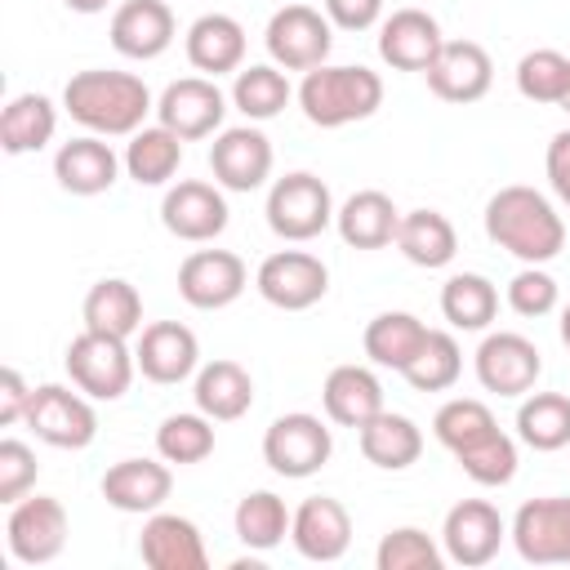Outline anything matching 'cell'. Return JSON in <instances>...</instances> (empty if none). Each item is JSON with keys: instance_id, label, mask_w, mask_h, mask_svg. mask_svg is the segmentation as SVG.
<instances>
[{"instance_id": "cell-52", "label": "cell", "mask_w": 570, "mask_h": 570, "mask_svg": "<svg viewBox=\"0 0 570 570\" xmlns=\"http://www.w3.org/2000/svg\"><path fill=\"white\" fill-rule=\"evenodd\" d=\"M561 343H566V347H570V303H566V307H561Z\"/></svg>"}, {"instance_id": "cell-53", "label": "cell", "mask_w": 570, "mask_h": 570, "mask_svg": "<svg viewBox=\"0 0 570 570\" xmlns=\"http://www.w3.org/2000/svg\"><path fill=\"white\" fill-rule=\"evenodd\" d=\"M561 111H570V89H566V102H561Z\"/></svg>"}, {"instance_id": "cell-10", "label": "cell", "mask_w": 570, "mask_h": 570, "mask_svg": "<svg viewBox=\"0 0 570 570\" xmlns=\"http://www.w3.org/2000/svg\"><path fill=\"white\" fill-rule=\"evenodd\" d=\"M254 289L281 312H307L330 294V267L307 249H276L258 263Z\"/></svg>"}, {"instance_id": "cell-1", "label": "cell", "mask_w": 570, "mask_h": 570, "mask_svg": "<svg viewBox=\"0 0 570 570\" xmlns=\"http://www.w3.org/2000/svg\"><path fill=\"white\" fill-rule=\"evenodd\" d=\"M62 111L102 138H129L147 125V111H156L151 89L134 71H76L62 89Z\"/></svg>"}, {"instance_id": "cell-4", "label": "cell", "mask_w": 570, "mask_h": 570, "mask_svg": "<svg viewBox=\"0 0 570 570\" xmlns=\"http://www.w3.org/2000/svg\"><path fill=\"white\" fill-rule=\"evenodd\" d=\"M263 214H267V227L281 240L303 245V240H316L334 223L338 209H334V196H330L325 178H316L307 169H294V174H285V178H276L267 187Z\"/></svg>"}, {"instance_id": "cell-12", "label": "cell", "mask_w": 570, "mask_h": 570, "mask_svg": "<svg viewBox=\"0 0 570 570\" xmlns=\"http://www.w3.org/2000/svg\"><path fill=\"white\" fill-rule=\"evenodd\" d=\"M227 196L218 183H205V178H178L165 200H160V223L169 236L187 240V245H209L227 232Z\"/></svg>"}, {"instance_id": "cell-11", "label": "cell", "mask_w": 570, "mask_h": 570, "mask_svg": "<svg viewBox=\"0 0 570 570\" xmlns=\"http://www.w3.org/2000/svg\"><path fill=\"white\" fill-rule=\"evenodd\" d=\"M508 539L530 566H570V499L543 494L525 499L508 525Z\"/></svg>"}, {"instance_id": "cell-20", "label": "cell", "mask_w": 570, "mask_h": 570, "mask_svg": "<svg viewBox=\"0 0 570 570\" xmlns=\"http://www.w3.org/2000/svg\"><path fill=\"white\" fill-rule=\"evenodd\" d=\"M107 36H111V49L120 58L151 62L174 45L178 22H174V9L165 0H125V4H116Z\"/></svg>"}, {"instance_id": "cell-26", "label": "cell", "mask_w": 570, "mask_h": 570, "mask_svg": "<svg viewBox=\"0 0 570 570\" xmlns=\"http://www.w3.org/2000/svg\"><path fill=\"white\" fill-rule=\"evenodd\" d=\"M191 401L214 423H236L254 410V379L240 361L218 356V361H209L191 374Z\"/></svg>"}, {"instance_id": "cell-47", "label": "cell", "mask_w": 570, "mask_h": 570, "mask_svg": "<svg viewBox=\"0 0 570 570\" xmlns=\"http://www.w3.org/2000/svg\"><path fill=\"white\" fill-rule=\"evenodd\" d=\"M36 472H40L36 450L18 436H4L0 441V503H18L22 494H31Z\"/></svg>"}, {"instance_id": "cell-25", "label": "cell", "mask_w": 570, "mask_h": 570, "mask_svg": "<svg viewBox=\"0 0 570 570\" xmlns=\"http://www.w3.org/2000/svg\"><path fill=\"white\" fill-rule=\"evenodd\" d=\"M441 45H445L441 22L428 9H396L379 22V58L392 71H428Z\"/></svg>"}, {"instance_id": "cell-48", "label": "cell", "mask_w": 570, "mask_h": 570, "mask_svg": "<svg viewBox=\"0 0 570 570\" xmlns=\"http://www.w3.org/2000/svg\"><path fill=\"white\" fill-rule=\"evenodd\" d=\"M325 18L338 31H370L383 18V0H325Z\"/></svg>"}, {"instance_id": "cell-33", "label": "cell", "mask_w": 570, "mask_h": 570, "mask_svg": "<svg viewBox=\"0 0 570 570\" xmlns=\"http://www.w3.org/2000/svg\"><path fill=\"white\" fill-rule=\"evenodd\" d=\"M58 134V107L53 98L45 94H18L4 102L0 111V147L9 156H27V151H40L49 147Z\"/></svg>"}, {"instance_id": "cell-27", "label": "cell", "mask_w": 570, "mask_h": 570, "mask_svg": "<svg viewBox=\"0 0 570 570\" xmlns=\"http://www.w3.org/2000/svg\"><path fill=\"white\" fill-rule=\"evenodd\" d=\"M245 27L232 18V13H200L191 27H187V62L200 71V76H227V71H240L245 67Z\"/></svg>"}, {"instance_id": "cell-32", "label": "cell", "mask_w": 570, "mask_h": 570, "mask_svg": "<svg viewBox=\"0 0 570 570\" xmlns=\"http://www.w3.org/2000/svg\"><path fill=\"white\" fill-rule=\"evenodd\" d=\"M80 316H85V330L94 334L134 338L142 330V294L125 276H102L98 285H89Z\"/></svg>"}, {"instance_id": "cell-49", "label": "cell", "mask_w": 570, "mask_h": 570, "mask_svg": "<svg viewBox=\"0 0 570 570\" xmlns=\"http://www.w3.org/2000/svg\"><path fill=\"white\" fill-rule=\"evenodd\" d=\"M543 169H548V187H552V196L570 209V129H557V134H552L548 156H543Z\"/></svg>"}, {"instance_id": "cell-31", "label": "cell", "mask_w": 570, "mask_h": 570, "mask_svg": "<svg viewBox=\"0 0 570 570\" xmlns=\"http://www.w3.org/2000/svg\"><path fill=\"white\" fill-rule=\"evenodd\" d=\"M414 267H428V272H436V267H445V263H454V254H459V232H454V223L441 214V209H410V214H401V227H396V240H392Z\"/></svg>"}, {"instance_id": "cell-51", "label": "cell", "mask_w": 570, "mask_h": 570, "mask_svg": "<svg viewBox=\"0 0 570 570\" xmlns=\"http://www.w3.org/2000/svg\"><path fill=\"white\" fill-rule=\"evenodd\" d=\"M62 4H67L71 13H102L111 0H62Z\"/></svg>"}, {"instance_id": "cell-43", "label": "cell", "mask_w": 570, "mask_h": 570, "mask_svg": "<svg viewBox=\"0 0 570 570\" xmlns=\"http://www.w3.org/2000/svg\"><path fill=\"white\" fill-rule=\"evenodd\" d=\"M454 463L463 468L468 481L476 485H508L517 476V441L503 432V428H490L485 436H476L472 445L454 450Z\"/></svg>"}, {"instance_id": "cell-16", "label": "cell", "mask_w": 570, "mask_h": 570, "mask_svg": "<svg viewBox=\"0 0 570 570\" xmlns=\"http://www.w3.org/2000/svg\"><path fill=\"white\" fill-rule=\"evenodd\" d=\"M249 285V267L232 249H191L178 263V294L196 312L232 307Z\"/></svg>"}, {"instance_id": "cell-41", "label": "cell", "mask_w": 570, "mask_h": 570, "mask_svg": "<svg viewBox=\"0 0 570 570\" xmlns=\"http://www.w3.org/2000/svg\"><path fill=\"white\" fill-rule=\"evenodd\" d=\"M570 89V58L561 49H530L517 62V94L539 107H561Z\"/></svg>"}, {"instance_id": "cell-46", "label": "cell", "mask_w": 570, "mask_h": 570, "mask_svg": "<svg viewBox=\"0 0 570 570\" xmlns=\"http://www.w3.org/2000/svg\"><path fill=\"white\" fill-rule=\"evenodd\" d=\"M557 298H561V289H557V281H552L539 263H525V267L508 281V307H512L517 316L539 321V316L557 312Z\"/></svg>"}, {"instance_id": "cell-44", "label": "cell", "mask_w": 570, "mask_h": 570, "mask_svg": "<svg viewBox=\"0 0 570 570\" xmlns=\"http://www.w3.org/2000/svg\"><path fill=\"white\" fill-rule=\"evenodd\" d=\"M374 566L379 570H441L445 566V548L419 525H396V530H387L379 539Z\"/></svg>"}, {"instance_id": "cell-17", "label": "cell", "mask_w": 570, "mask_h": 570, "mask_svg": "<svg viewBox=\"0 0 570 570\" xmlns=\"http://www.w3.org/2000/svg\"><path fill=\"white\" fill-rule=\"evenodd\" d=\"M209 169L223 191H258L272 178V138L254 120L218 129L209 142Z\"/></svg>"}, {"instance_id": "cell-40", "label": "cell", "mask_w": 570, "mask_h": 570, "mask_svg": "<svg viewBox=\"0 0 570 570\" xmlns=\"http://www.w3.org/2000/svg\"><path fill=\"white\" fill-rule=\"evenodd\" d=\"M156 454L165 463H178V468L205 463L214 454V419L200 414V410L160 419V428H156Z\"/></svg>"}, {"instance_id": "cell-34", "label": "cell", "mask_w": 570, "mask_h": 570, "mask_svg": "<svg viewBox=\"0 0 570 570\" xmlns=\"http://www.w3.org/2000/svg\"><path fill=\"white\" fill-rule=\"evenodd\" d=\"M120 160H125V174L138 187H165L178 174V165H183V138L174 129H165L160 120L142 125L138 134H129Z\"/></svg>"}, {"instance_id": "cell-13", "label": "cell", "mask_w": 570, "mask_h": 570, "mask_svg": "<svg viewBox=\"0 0 570 570\" xmlns=\"http://www.w3.org/2000/svg\"><path fill=\"white\" fill-rule=\"evenodd\" d=\"M472 370H476V383L494 396H525L534 392L539 374H543V356L539 347L517 334V330H494L481 338L476 356H472Z\"/></svg>"}, {"instance_id": "cell-5", "label": "cell", "mask_w": 570, "mask_h": 570, "mask_svg": "<svg viewBox=\"0 0 570 570\" xmlns=\"http://www.w3.org/2000/svg\"><path fill=\"white\" fill-rule=\"evenodd\" d=\"M67 379L94 396V401H120L138 374V361L129 352V338H116V334H94V330H80L71 343H67Z\"/></svg>"}, {"instance_id": "cell-6", "label": "cell", "mask_w": 570, "mask_h": 570, "mask_svg": "<svg viewBox=\"0 0 570 570\" xmlns=\"http://www.w3.org/2000/svg\"><path fill=\"white\" fill-rule=\"evenodd\" d=\"M94 396H85L76 383H40L31 387V405H27V428L36 432V441L53 445V450H85L98 436V414L89 405Z\"/></svg>"}, {"instance_id": "cell-22", "label": "cell", "mask_w": 570, "mask_h": 570, "mask_svg": "<svg viewBox=\"0 0 570 570\" xmlns=\"http://www.w3.org/2000/svg\"><path fill=\"white\" fill-rule=\"evenodd\" d=\"M289 543L298 548V557L307 561H338L347 548H352V517L338 499L330 494H312L294 508V521H289Z\"/></svg>"}, {"instance_id": "cell-18", "label": "cell", "mask_w": 570, "mask_h": 570, "mask_svg": "<svg viewBox=\"0 0 570 570\" xmlns=\"http://www.w3.org/2000/svg\"><path fill=\"white\" fill-rule=\"evenodd\" d=\"M428 89L441 98V102H454V107H468V102H481L494 85V62L485 53V45L476 40H445L441 53L428 62Z\"/></svg>"}, {"instance_id": "cell-42", "label": "cell", "mask_w": 570, "mask_h": 570, "mask_svg": "<svg viewBox=\"0 0 570 570\" xmlns=\"http://www.w3.org/2000/svg\"><path fill=\"white\" fill-rule=\"evenodd\" d=\"M459 374H463V347L454 343V334L428 330L419 356L405 365V383L414 392H445L459 383Z\"/></svg>"}, {"instance_id": "cell-21", "label": "cell", "mask_w": 570, "mask_h": 570, "mask_svg": "<svg viewBox=\"0 0 570 570\" xmlns=\"http://www.w3.org/2000/svg\"><path fill=\"white\" fill-rule=\"evenodd\" d=\"M98 490L116 512L151 517V512L165 508V499L174 490V472H169L165 459H120L102 472Z\"/></svg>"}, {"instance_id": "cell-8", "label": "cell", "mask_w": 570, "mask_h": 570, "mask_svg": "<svg viewBox=\"0 0 570 570\" xmlns=\"http://www.w3.org/2000/svg\"><path fill=\"white\" fill-rule=\"evenodd\" d=\"M334 454V432L325 428V419L307 414V410H294V414H281L272 419V428L263 432V463L276 472V476H289V481H303L312 472H321Z\"/></svg>"}, {"instance_id": "cell-37", "label": "cell", "mask_w": 570, "mask_h": 570, "mask_svg": "<svg viewBox=\"0 0 570 570\" xmlns=\"http://www.w3.org/2000/svg\"><path fill=\"white\" fill-rule=\"evenodd\" d=\"M441 316L463 330V334H481L490 330V321L499 316V289L490 276L481 272H454L441 285Z\"/></svg>"}, {"instance_id": "cell-39", "label": "cell", "mask_w": 570, "mask_h": 570, "mask_svg": "<svg viewBox=\"0 0 570 570\" xmlns=\"http://www.w3.org/2000/svg\"><path fill=\"white\" fill-rule=\"evenodd\" d=\"M289 521H294V512L285 508V499L276 490H249L232 512V530L249 552H272L276 543H285Z\"/></svg>"}, {"instance_id": "cell-29", "label": "cell", "mask_w": 570, "mask_h": 570, "mask_svg": "<svg viewBox=\"0 0 570 570\" xmlns=\"http://www.w3.org/2000/svg\"><path fill=\"white\" fill-rule=\"evenodd\" d=\"M334 227L343 236V245L352 249H383L396 240V227H401V209L392 205L387 191L379 187H365V191H352L338 214H334Z\"/></svg>"}, {"instance_id": "cell-19", "label": "cell", "mask_w": 570, "mask_h": 570, "mask_svg": "<svg viewBox=\"0 0 570 570\" xmlns=\"http://www.w3.org/2000/svg\"><path fill=\"white\" fill-rule=\"evenodd\" d=\"M134 361H138L142 379H151L160 387H174V383H183L200 370V343L183 321H151V325L138 330Z\"/></svg>"}, {"instance_id": "cell-28", "label": "cell", "mask_w": 570, "mask_h": 570, "mask_svg": "<svg viewBox=\"0 0 570 570\" xmlns=\"http://www.w3.org/2000/svg\"><path fill=\"white\" fill-rule=\"evenodd\" d=\"M321 405H325V419L338 428H365L379 410H387L383 383L365 365H334L321 383Z\"/></svg>"}, {"instance_id": "cell-7", "label": "cell", "mask_w": 570, "mask_h": 570, "mask_svg": "<svg viewBox=\"0 0 570 570\" xmlns=\"http://www.w3.org/2000/svg\"><path fill=\"white\" fill-rule=\"evenodd\" d=\"M71 534L67 508L58 494H22L18 503H9V521H4V543L9 557L22 566H49L62 557Z\"/></svg>"}, {"instance_id": "cell-50", "label": "cell", "mask_w": 570, "mask_h": 570, "mask_svg": "<svg viewBox=\"0 0 570 570\" xmlns=\"http://www.w3.org/2000/svg\"><path fill=\"white\" fill-rule=\"evenodd\" d=\"M27 405H31L27 379H22L13 365H4V370H0V428L22 423V419H27Z\"/></svg>"}, {"instance_id": "cell-3", "label": "cell", "mask_w": 570, "mask_h": 570, "mask_svg": "<svg viewBox=\"0 0 570 570\" xmlns=\"http://www.w3.org/2000/svg\"><path fill=\"white\" fill-rule=\"evenodd\" d=\"M298 107L316 129H343L370 120L383 107V76L370 67H312L298 85Z\"/></svg>"}, {"instance_id": "cell-24", "label": "cell", "mask_w": 570, "mask_h": 570, "mask_svg": "<svg viewBox=\"0 0 570 570\" xmlns=\"http://www.w3.org/2000/svg\"><path fill=\"white\" fill-rule=\"evenodd\" d=\"M138 557L151 570H205L209 552L200 539V525L178 512H151L138 534Z\"/></svg>"}, {"instance_id": "cell-30", "label": "cell", "mask_w": 570, "mask_h": 570, "mask_svg": "<svg viewBox=\"0 0 570 570\" xmlns=\"http://www.w3.org/2000/svg\"><path fill=\"white\" fill-rule=\"evenodd\" d=\"M356 445H361L365 463H374L383 472H405L423 454V432H419V423L410 414L379 410L365 428H356Z\"/></svg>"}, {"instance_id": "cell-15", "label": "cell", "mask_w": 570, "mask_h": 570, "mask_svg": "<svg viewBox=\"0 0 570 570\" xmlns=\"http://www.w3.org/2000/svg\"><path fill=\"white\" fill-rule=\"evenodd\" d=\"M223 116H227V94L214 85V76H183V80H169L156 98V120L165 129H174L183 142H196V138H209L223 129Z\"/></svg>"}, {"instance_id": "cell-36", "label": "cell", "mask_w": 570, "mask_h": 570, "mask_svg": "<svg viewBox=\"0 0 570 570\" xmlns=\"http://www.w3.org/2000/svg\"><path fill=\"white\" fill-rule=\"evenodd\" d=\"M517 441L552 454L570 445V396L566 392H525L517 405Z\"/></svg>"}, {"instance_id": "cell-14", "label": "cell", "mask_w": 570, "mask_h": 570, "mask_svg": "<svg viewBox=\"0 0 570 570\" xmlns=\"http://www.w3.org/2000/svg\"><path fill=\"white\" fill-rule=\"evenodd\" d=\"M508 539V521L499 517L494 503L485 499H459L445 521H441V548H445V561L463 566V570H481L499 557Z\"/></svg>"}, {"instance_id": "cell-9", "label": "cell", "mask_w": 570, "mask_h": 570, "mask_svg": "<svg viewBox=\"0 0 570 570\" xmlns=\"http://www.w3.org/2000/svg\"><path fill=\"white\" fill-rule=\"evenodd\" d=\"M263 45H267V58L285 71H312L330 58L334 49V22L312 9V4H285L267 18V31H263Z\"/></svg>"}, {"instance_id": "cell-38", "label": "cell", "mask_w": 570, "mask_h": 570, "mask_svg": "<svg viewBox=\"0 0 570 570\" xmlns=\"http://www.w3.org/2000/svg\"><path fill=\"white\" fill-rule=\"evenodd\" d=\"M289 98H294L289 76H285V67H276V62H249V67H240L236 80H232V107H236L245 120H254V125L281 116V111L289 107Z\"/></svg>"}, {"instance_id": "cell-45", "label": "cell", "mask_w": 570, "mask_h": 570, "mask_svg": "<svg viewBox=\"0 0 570 570\" xmlns=\"http://www.w3.org/2000/svg\"><path fill=\"white\" fill-rule=\"evenodd\" d=\"M490 428H499V423H494L490 405L476 401V396H450V401L432 414V436H436L450 454L463 450V445H472V441L485 436Z\"/></svg>"}, {"instance_id": "cell-35", "label": "cell", "mask_w": 570, "mask_h": 570, "mask_svg": "<svg viewBox=\"0 0 570 570\" xmlns=\"http://www.w3.org/2000/svg\"><path fill=\"white\" fill-rule=\"evenodd\" d=\"M423 338H428V325H423L414 312H379V316L365 325L361 347H365V356H370L374 365L405 374V365L419 356Z\"/></svg>"}, {"instance_id": "cell-2", "label": "cell", "mask_w": 570, "mask_h": 570, "mask_svg": "<svg viewBox=\"0 0 570 570\" xmlns=\"http://www.w3.org/2000/svg\"><path fill=\"white\" fill-rule=\"evenodd\" d=\"M485 236L512 258L543 267L566 249V218L543 191L508 183L485 200Z\"/></svg>"}, {"instance_id": "cell-23", "label": "cell", "mask_w": 570, "mask_h": 570, "mask_svg": "<svg viewBox=\"0 0 570 570\" xmlns=\"http://www.w3.org/2000/svg\"><path fill=\"white\" fill-rule=\"evenodd\" d=\"M125 160L111 151V142L102 134H80L71 142H62L53 151V178L62 191L71 196H102L116 187Z\"/></svg>"}]
</instances>
